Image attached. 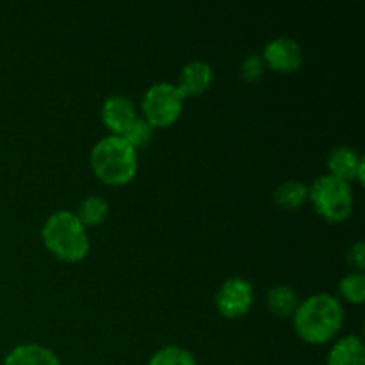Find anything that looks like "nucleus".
Segmentation results:
<instances>
[{
	"mask_svg": "<svg viewBox=\"0 0 365 365\" xmlns=\"http://www.w3.org/2000/svg\"><path fill=\"white\" fill-rule=\"evenodd\" d=\"M292 317L298 337L309 344L319 346L330 342L341 331L344 310L335 296L321 292L299 303Z\"/></svg>",
	"mask_w": 365,
	"mask_h": 365,
	"instance_id": "f257e3e1",
	"label": "nucleus"
},
{
	"mask_svg": "<svg viewBox=\"0 0 365 365\" xmlns=\"http://www.w3.org/2000/svg\"><path fill=\"white\" fill-rule=\"evenodd\" d=\"M41 237L46 250L64 262H81L89 252V239L86 227L78 221L77 214L59 210L45 221Z\"/></svg>",
	"mask_w": 365,
	"mask_h": 365,
	"instance_id": "f03ea898",
	"label": "nucleus"
},
{
	"mask_svg": "<svg viewBox=\"0 0 365 365\" xmlns=\"http://www.w3.org/2000/svg\"><path fill=\"white\" fill-rule=\"evenodd\" d=\"M91 170L103 184L125 185L138 173V152L121 135H107L91 152Z\"/></svg>",
	"mask_w": 365,
	"mask_h": 365,
	"instance_id": "7ed1b4c3",
	"label": "nucleus"
},
{
	"mask_svg": "<svg viewBox=\"0 0 365 365\" xmlns=\"http://www.w3.org/2000/svg\"><path fill=\"white\" fill-rule=\"evenodd\" d=\"M309 200L316 212L330 223L346 221L353 212L351 185L331 175L316 178L309 189Z\"/></svg>",
	"mask_w": 365,
	"mask_h": 365,
	"instance_id": "20e7f679",
	"label": "nucleus"
},
{
	"mask_svg": "<svg viewBox=\"0 0 365 365\" xmlns=\"http://www.w3.org/2000/svg\"><path fill=\"white\" fill-rule=\"evenodd\" d=\"M184 100L175 84L170 82L153 84L143 96V120L152 128L171 127L180 118Z\"/></svg>",
	"mask_w": 365,
	"mask_h": 365,
	"instance_id": "39448f33",
	"label": "nucleus"
},
{
	"mask_svg": "<svg viewBox=\"0 0 365 365\" xmlns=\"http://www.w3.org/2000/svg\"><path fill=\"white\" fill-rule=\"evenodd\" d=\"M253 305V287L245 278H228L216 294L217 312L228 319H237L248 314Z\"/></svg>",
	"mask_w": 365,
	"mask_h": 365,
	"instance_id": "423d86ee",
	"label": "nucleus"
},
{
	"mask_svg": "<svg viewBox=\"0 0 365 365\" xmlns=\"http://www.w3.org/2000/svg\"><path fill=\"white\" fill-rule=\"evenodd\" d=\"M264 64L278 73H292L303 64V50L299 43L292 38H277L264 48Z\"/></svg>",
	"mask_w": 365,
	"mask_h": 365,
	"instance_id": "0eeeda50",
	"label": "nucleus"
},
{
	"mask_svg": "<svg viewBox=\"0 0 365 365\" xmlns=\"http://www.w3.org/2000/svg\"><path fill=\"white\" fill-rule=\"evenodd\" d=\"M328 170L331 177L339 178L342 182L359 180L364 182V159L359 155L351 146H337L328 155Z\"/></svg>",
	"mask_w": 365,
	"mask_h": 365,
	"instance_id": "6e6552de",
	"label": "nucleus"
},
{
	"mask_svg": "<svg viewBox=\"0 0 365 365\" xmlns=\"http://www.w3.org/2000/svg\"><path fill=\"white\" fill-rule=\"evenodd\" d=\"M138 120L135 106L123 95H114L103 102L102 121L113 135H123V132Z\"/></svg>",
	"mask_w": 365,
	"mask_h": 365,
	"instance_id": "1a4fd4ad",
	"label": "nucleus"
},
{
	"mask_svg": "<svg viewBox=\"0 0 365 365\" xmlns=\"http://www.w3.org/2000/svg\"><path fill=\"white\" fill-rule=\"evenodd\" d=\"M214 78L212 68L203 61H192V63L185 64L178 77L177 89L184 98L187 96H200L210 88Z\"/></svg>",
	"mask_w": 365,
	"mask_h": 365,
	"instance_id": "9d476101",
	"label": "nucleus"
},
{
	"mask_svg": "<svg viewBox=\"0 0 365 365\" xmlns=\"http://www.w3.org/2000/svg\"><path fill=\"white\" fill-rule=\"evenodd\" d=\"M4 365H61L52 349L39 344L16 346L4 360Z\"/></svg>",
	"mask_w": 365,
	"mask_h": 365,
	"instance_id": "9b49d317",
	"label": "nucleus"
},
{
	"mask_svg": "<svg viewBox=\"0 0 365 365\" xmlns=\"http://www.w3.org/2000/svg\"><path fill=\"white\" fill-rule=\"evenodd\" d=\"M327 365H365V349L362 339L356 335L341 339L328 353Z\"/></svg>",
	"mask_w": 365,
	"mask_h": 365,
	"instance_id": "f8f14e48",
	"label": "nucleus"
},
{
	"mask_svg": "<svg viewBox=\"0 0 365 365\" xmlns=\"http://www.w3.org/2000/svg\"><path fill=\"white\" fill-rule=\"evenodd\" d=\"M299 305L298 292L289 285H274L267 292V307L277 317H291L294 316L296 309Z\"/></svg>",
	"mask_w": 365,
	"mask_h": 365,
	"instance_id": "ddd939ff",
	"label": "nucleus"
},
{
	"mask_svg": "<svg viewBox=\"0 0 365 365\" xmlns=\"http://www.w3.org/2000/svg\"><path fill=\"white\" fill-rule=\"evenodd\" d=\"M273 200L278 207H282V209H299V207L309 200V187H307L303 182L298 180L284 182V184L277 187Z\"/></svg>",
	"mask_w": 365,
	"mask_h": 365,
	"instance_id": "4468645a",
	"label": "nucleus"
},
{
	"mask_svg": "<svg viewBox=\"0 0 365 365\" xmlns=\"http://www.w3.org/2000/svg\"><path fill=\"white\" fill-rule=\"evenodd\" d=\"M107 212H109V205H107L106 200L100 198V196H88L78 205L77 217L84 227H95L106 220Z\"/></svg>",
	"mask_w": 365,
	"mask_h": 365,
	"instance_id": "2eb2a0df",
	"label": "nucleus"
},
{
	"mask_svg": "<svg viewBox=\"0 0 365 365\" xmlns=\"http://www.w3.org/2000/svg\"><path fill=\"white\" fill-rule=\"evenodd\" d=\"M148 365H196V360L187 349L178 348V346H166L150 359Z\"/></svg>",
	"mask_w": 365,
	"mask_h": 365,
	"instance_id": "dca6fc26",
	"label": "nucleus"
},
{
	"mask_svg": "<svg viewBox=\"0 0 365 365\" xmlns=\"http://www.w3.org/2000/svg\"><path fill=\"white\" fill-rule=\"evenodd\" d=\"M339 292L344 299L355 305H362L365 299V277L362 273H351L339 284Z\"/></svg>",
	"mask_w": 365,
	"mask_h": 365,
	"instance_id": "f3484780",
	"label": "nucleus"
},
{
	"mask_svg": "<svg viewBox=\"0 0 365 365\" xmlns=\"http://www.w3.org/2000/svg\"><path fill=\"white\" fill-rule=\"evenodd\" d=\"M152 135H153V128L150 127V125L146 123L143 118H138V120H135L134 123H132L130 127L123 132V135H121V138H123L125 141H127L128 145L135 150V152H138V150L145 148V146L148 145L150 139H152Z\"/></svg>",
	"mask_w": 365,
	"mask_h": 365,
	"instance_id": "a211bd4d",
	"label": "nucleus"
},
{
	"mask_svg": "<svg viewBox=\"0 0 365 365\" xmlns=\"http://www.w3.org/2000/svg\"><path fill=\"white\" fill-rule=\"evenodd\" d=\"M264 61L260 56H248L241 66V75L246 82H259L264 75Z\"/></svg>",
	"mask_w": 365,
	"mask_h": 365,
	"instance_id": "6ab92c4d",
	"label": "nucleus"
},
{
	"mask_svg": "<svg viewBox=\"0 0 365 365\" xmlns=\"http://www.w3.org/2000/svg\"><path fill=\"white\" fill-rule=\"evenodd\" d=\"M348 264L356 271V273H362L365 267V246L362 241L356 242L355 246H351V250L348 252Z\"/></svg>",
	"mask_w": 365,
	"mask_h": 365,
	"instance_id": "aec40b11",
	"label": "nucleus"
}]
</instances>
